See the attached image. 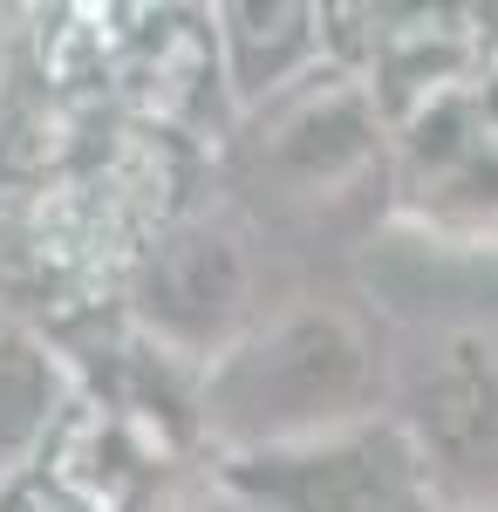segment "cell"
Instances as JSON below:
<instances>
[{
  "label": "cell",
  "instance_id": "4",
  "mask_svg": "<svg viewBox=\"0 0 498 512\" xmlns=\"http://www.w3.org/2000/svg\"><path fill=\"white\" fill-rule=\"evenodd\" d=\"M123 315H130V335L151 342L164 362L192 376L212 369L232 342H246L267 321L253 233L232 212H178L137 253L123 280Z\"/></svg>",
  "mask_w": 498,
  "mask_h": 512
},
{
  "label": "cell",
  "instance_id": "2",
  "mask_svg": "<svg viewBox=\"0 0 498 512\" xmlns=\"http://www.w3.org/2000/svg\"><path fill=\"white\" fill-rule=\"evenodd\" d=\"M226 164L246 212L301 239H376V219L396 192L389 117L369 76H355L342 62H328L307 82H294L287 96L246 110L226 130Z\"/></svg>",
  "mask_w": 498,
  "mask_h": 512
},
{
  "label": "cell",
  "instance_id": "8",
  "mask_svg": "<svg viewBox=\"0 0 498 512\" xmlns=\"http://www.w3.org/2000/svg\"><path fill=\"white\" fill-rule=\"evenodd\" d=\"M0 512H96L82 492H69L62 478H48L41 465H28L21 478L0 485Z\"/></svg>",
  "mask_w": 498,
  "mask_h": 512
},
{
  "label": "cell",
  "instance_id": "5",
  "mask_svg": "<svg viewBox=\"0 0 498 512\" xmlns=\"http://www.w3.org/2000/svg\"><path fill=\"white\" fill-rule=\"evenodd\" d=\"M212 485H226L232 499L260 512H444L423 451L389 410L314 444L219 458Z\"/></svg>",
  "mask_w": 498,
  "mask_h": 512
},
{
  "label": "cell",
  "instance_id": "9",
  "mask_svg": "<svg viewBox=\"0 0 498 512\" xmlns=\"http://www.w3.org/2000/svg\"><path fill=\"white\" fill-rule=\"evenodd\" d=\"M178 512H260V506H246V499H232L226 485H212V478H205V492H192V499H185Z\"/></svg>",
  "mask_w": 498,
  "mask_h": 512
},
{
  "label": "cell",
  "instance_id": "1",
  "mask_svg": "<svg viewBox=\"0 0 498 512\" xmlns=\"http://www.w3.org/2000/svg\"><path fill=\"white\" fill-rule=\"evenodd\" d=\"M389 410V342L355 301H287L198 369V444L219 458L287 451Z\"/></svg>",
  "mask_w": 498,
  "mask_h": 512
},
{
  "label": "cell",
  "instance_id": "7",
  "mask_svg": "<svg viewBox=\"0 0 498 512\" xmlns=\"http://www.w3.org/2000/svg\"><path fill=\"white\" fill-rule=\"evenodd\" d=\"M82 396V376L41 328L0 315V485L21 478L62 431L69 403Z\"/></svg>",
  "mask_w": 498,
  "mask_h": 512
},
{
  "label": "cell",
  "instance_id": "3",
  "mask_svg": "<svg viewBox=\"0 0 498 512\" xmlns=\"http://www.w3.org/2000/svg\"><path fill=\"white\" fill-rule=\"evenodd\" d=\"M389 417L423 451L444 512H498V315L417 321L389 349Z\"/></svg>",
  "mask_w": 498,
  "mask_h": 512
},
{
  "label": "cell",
  "instance_id": "6",
  "mask_svg": "<svg viewBox=\"0 0 498 512\" xmlns=\"http://www.w3.org/2000/svg\"><path fill=\"white\" fill-rule=\"evenodd\" d=\"M212 35H219L232 117L287 96L294 82H307L314 69L335 62V35H328L321 0H219Z\"/></svg>",
  "mask_w": 498,
  "mask_h": 512
}]
</instances>
